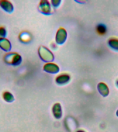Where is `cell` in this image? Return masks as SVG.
<instances>
[{"label": "cell", "mask_w": 118, "mask_h": 132, "mask_svg": "<svg viewBox=\"0 0 118 132\" xmlns=\"http://www.w3.org/2000/svg\"><path fill=\"white\" fill-rule=\"evenodd\" d=\"M39 9L42 13L45 14H49L51 11L50 5L47 1H42L39 4Z\"/></svg>", "instance_id": "7"}, {"label": "cell", "mask_w": 118, "mask_h": 132, "mask_svg": "<svg viewBox=\"0 0 118 132\" xmlns=\"http://www.w3.org/2000/svg\"><path fill=\"white\" fill-rule=\"evenodd\" d=\"M7 36V31L4 27H0V39L5 38Z\"/></svg>", "instance_id": "15"}, {"label": "cell", "mask_w": 118, "mask_h": 132, "mask_svg": "<svg viewBox=\"0 0 118 132\" xmlns=\"http://www.w3.org/2000/svg\"><path fill=\"white\" fill-rule=\"evenodd\" d=\"M0 6L4 10L9 13H11L13 11V5L9 1L7 0L0 1Z\"/></svg>", "instance_id": "4"}, {"label": "cell", "mask_w": 118, "mask_h": 132, "mask_svg": "<svg viewBox=\"0 0 118 132\" xmlns=\"http://www.w3.org/2000/svg\"><path fill=\"white\" fill-rule=\"evenodd\" d=\"M61 1H52V3L53 5L55 7H56L57 6H58L60 5Z\"/></svg>", "instance_id": "16"}, {"label": "cell", "mask_w": 118, "mask_h": 132, "mask_svg": "<svg viewBox=\"0 0 118 132\" xmlns=\"http://www.w3.org/2000/svg\"><path fill=\"white\" fill-rule=\"evenodd\" d=\"M0 47L4 51L8 52L11 50V43L9 40L6 38L0 39Z\"/></svg>", "instance_id": "8"}, {"label": "cell", "mask_w": 118, "mask_h": 132, "mask_svg": "<svg viewBox=\"0 0 118 132\" xmlns=\"http://www.w3.org/2000/svg\"><path fill=\"white\" fill-rule=\"evenodd\" d=\"M19 39L21 42L24 43H27L31 39V36L28 33L23 32L20 34Z\"/></svg>", "instance_id": "11"}, {"label": "cell", "mask_w": 118, "mask_h": 132, "mask_svg": "<svg viewBox=\"0 0 118 132\" xmlns=\"http://www.w3.org/2000/svg\"><path fill=\"white\" fill-rule=\"evenodd\" d=\"M67 37V32L64 29L60 28L57 32L56 41L58 44H63L66 41Z\"/></svg>", "instance_id": "3"}, {"label": "cell", "mask_w": 118, "mask_h": 132, "mask_svg": "<svg viewBox=\"0 0 118 132\" xmlns=\"http://www.w3.org/2000/svg\"><path fill=\"white\" fill-rule=\"evenodd\" d=\"M76 132H85L84 131H82V130H79V131H77Z\"/></svg>", "instance_id": "18"}, {"label": "cell", "mask_w": 118, "mask_h": 132, "mask_svg": "<svg viewBox=\"0 0 118 132\" xmlns=\"http://www.w3.org/2000/svg\"><path fill=\"white\" fill-rule=\"evenodd\" d=\"M97 32L99 34L103 35L106 31V28L104 25L102 24H99L97 26Z\"/></svg>", "instance_id": "14"}, {"label": "cell", "mask_w": 118, "mask_h": 132, "mask_svg": "<svg viewBox=\"0 0 118 132\" xmlns=\"http://www.w3.org/2000/svg\"><path fill=\"white\" fill-rule=\"evenodd\" d=\"M3 98L6 102L11 103L13 102L14 100V97L13 95L9 92H6L4 93L3 95Z\"/></svg>", "instance_id": "12"}, {"label": "cell", "mask_w": 118, "mask_h": 132, "mask_svg": "<svg viewBox=\"0 0 118 132\" xmlns=\"http://www.w3.org/2000/svg\"><path fill=\"white\" fill-rule=\"evenodd\" d=\"M108 44L112 48L118 50V39L112 38L109 40Z\"/></svg>", "instance_id": "13"}, {"label": "cell", "mask_w": 118, "mask_h": 132, "mask_svg": "<svg viewBox=\"0 0 118 132\" xmlns=\"http://www.w3.org/2000/svg\"><path fill=\"white\" fill-rule=\"evenodd\" d=\"M116 116L118 117V109L117 110L116 112Z\"/></svg>", "instance_id": "17"}, {"label": "cell", "mask_w": 118, "mask_h": 132, "mask_svg": "<svg viewBox=\"0 0 118 132\" xmlns=\"http://www.w3.org/2000/svg\"><path fill=\"white\" fill-rule=\"evenodd\" d=\"M43 70L45 72L51 74H55L59 72V67L55 64L52 63H49L45 65Z\"/></svg>", "instance_id": "5"}, {"label": "cell", "mask_w": 118, "mask_h": 132, "mask_svg": "<svg viewBox=\"0 0 118 132\" xmlns=\"http://www.w3.org/2000/svg\"><path fill=\"white\" fill-rule=\"evenodd\" d=\"M97 89L100 94L104 97H106L108 95L109 93V89L105 84L100 82L97 85Z\"/></svg>", "instance_id": "6"}, {"label": "cell", "mask_w": 118, "mask_h": 132, "mask_svg": "<svg viewBox=\"0 0 118 132\" xmlns=\"http://www.w3.org/2000/svg\"><path fill=\"white\" fill-rule=\"evenodd\" d=\"M39 53L40 57L44 61L49 62L53 60V55L46 47L43 46L39 47Z\"/></svg>", "instance_id": "2"}, {"label": "cell", "mask_w": 118, "mask_h": 132, "mask_svg": "<svg viewBox=\"0 0 118 132\" xmlns=\"http://www.w3.org/2000/svg\"><path fill=\"white\" fill-rule=\"evenodd\" d=\"M70 80V77L67 74H62L56 78V82L58 84L63 85L68 83Z\"/></svg>", "instance_id": "10"}, {"label": "cell", "mask_w": 118, "mask_h": 132, "mask_svg": "<svg viewBox=\"0 0 118 132\" xmlns=\"http://www.w3.org/2000/svg\"><path fill=\"white\" fill-rule=\"evenodd\" d=\"M116 85L118 87V80H117V81H116Z\"/></svg>", "instance_id": "19"}, {"label": "cell", "mask_w": 118, "mask_h": 132, "mask_svg": "<svg viewBox=\"0 0 118 132\" xmlns=\"http://www.w3.org/2000/svg\"><path fill=\"white\" fill-rule=\"evenodd\" d=\"M52 111L54 116L56 118L60 119L62 116V109L60 103H56L53 106Z\"/></svg>", "instance_id": "9"}, {"label": "cell", "mask_w": 118, "mask_h": 132, "mask_svg": "<svg viewBox=\"0 0 118 132\" xmlns=\"http://www.w3.org/2000/svg\"><path fill=\"white\" fill-rule=\"evenodd\" d=\"M4 60L5 62L8 64L17 66L21 63L22 58L18 54L16 53L11 52L5 55Z\"/></svg>", "instance_id": "1"}]
</instances>
